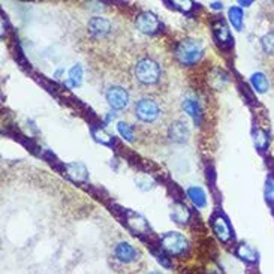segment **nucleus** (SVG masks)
<instances>
[{"mask_svg": "<svg viewBox=\"0 0 274 274\" xmlns=\"http://www.w3.org/2000/svg\"><path fill=\"white\" fill-rule=\"evenodd\" d=\"M134 75L141 86L152 87V86L159 84L160 78H162V69L156 60L150 57H142L138 60L134 68Z\"/></svg>", "mask_w": 274, "mask_h": 274, "instance_id": "obj_1", "label": "nucleus"}, {"mask_svg": "<svg viewBox=\"0 0 274 274\" xmlns=\"http://www.w3.org/2000/svg\"><path fill=\"white\" fill-rule=\"evenodd\" d=\"M204 54V46L198 39H183L176 46V59L183 66L196 65Z\"/></svg>", "mask_w": 274, "mask_h": 274, "instance_id": "obj_2", "label": "nucleus"}, {"mask_svg": "<svg viewBox=\"0 0 274 274\" xmlns=\"http://www.w3.org/2000/svg\"><path fill=\"white\" fill-rule=\"evenodd\" d=\"M160 247L171 256H180L187 251L189 243L180 232H168L160 240Z\"/></svg>", "mask_w": 274, "mask_h": 274, "instance_id": "obj_3", "label": "nucleus"}, {"mask_svg": "<svg viewBox=\"0 0 274 274\" xmlns=\"http://www.w3.org/2000/svg\"><path fill=\"white\" fill-rule=\"evenodd\" d=\"M135 115L144 123H155L160 115L159 104L153 99H141L135 105Z\"/></svg>", "mask_w": 274, "mask_h": 274, "instance_id": "obj_4", "label": "nucleus"}, {"mask_svg": "<svg viewBox=\"0 0 274 274\" xmlns=\"http://www.w3.org/2000/svg\"><path fill=\"white\" fill-rule=\"evenodd\" d=\"M105 96H107L110 107L114 110H124L129 105V93L120 86L110 87L105 93Z\"/></svg>", "mask_w": 274, "mask_h": 274, "instance_id": "obj_5", "label": "nucleus"}, {"mask_svg": "<svg viewBox=\"0 0 274 274\" xmlns=\"http://www.w3.org/2000/svg\"><path fill=\"white\" fill-rule=\"evenodd\" d=\"M115 259L121 264H132L139 258V252L129 243L121 241L114 247Z\"/></svg>", "mask_w": 274, "mask_h": 274, "instance_id": "obj_6", "label": "nucleus"}, {"mask_svg": "<svg viewBox=\"0 0 274 274\" xmlns=\"http://www.w3.org/2000/svg\"><path fill=\"white\" fill-rule=\"evenodd\" d=\"M137 27L139 32H142L145 35H153L160 29V23L155 14L142 12L137 17Z\"/></svg>", "mask_w": 274, "mask_h": 274, "instance_id": "obj_7", "label": "nucleus"}, {"mask_svg": "<svg viewBox=\"0 0 274 274\" xmlns=\"http://www.w3.org/2000/svg\"><path fill=\"white\" fill-rule=\"evenodd\" d=\"M87 27L91 36L96 39H104L111 32V23L101 17H93L91 20H89Z\"/></svg>", "mask_w": 274, "mask_h": 274, "instance_id": "obj_8", "label": "nucleus"}, {"mask_svg": "<svg viewBox=\"0 0 274 274\" xmlns=\"http://www.w3.org/2000/svg\"><path fill=\"white\" fill-rule=\"evenodd\" d=\"M211 227H213V231L216 232V235L220 238V241L228 243L229 240H231L232 232H231L228 222L225 220L223 216H220V214H214V216L211 217Z\"/></svg>", "mask_w": 274, "mask_h": 274, "instance_id": "obj_9", "label": "nucleus"}, {"mask_svg": "<svg viewBox=\"0 0 274 274\" xmlns=\"http://www.w3.org/2000/svg\"><path fill=\"white\" fill-rule=\"evenodd\" d=\"M168 135H169V138H171L174 142L183 144V142H186L187 138H189V129H187L186 123L177 120V121H172V123L169 124Z\"/></svg>", "mask_w": 274, "mask_h": 274, "instance_id": "obj_10", "label": "nucleus"}, {"mask_svg": "<svg viewBox=\"0 0 274 274\" xmlns=\"http://www.w3.org/2000/svg\"><path fill=\"white\" fill-rule=\"evenodd\" d=\"M213 32H214V36H216V41H217L220 45L227 46L232 44V38H231L229 29L222 20L217 21V23L213 26Z\"/></svg>", "mask_w": 274, "mask_h": 274, "instance_id": "obj_11", "label": "nucleus"}, {"mask_svg": "<svg viewBox=\"0 0 274 274\" xmlns=\"http://www.w3.org/2000/svg\"><path fill=\"white\" fill-rule=\"evenodd\" d=\"M183 110H184V113H187L192 117L195 124L201 123V108H200V104L195 99H186L183 102Z\"/></svg>", "mask_w": 274, "mask_h": 274, "instance_id": "obj_12", "label": "nucleus"}, {"mask_svg": "<svg viewBox=\"0 0 274 274\" xmlns=\"http://www.w3.org/2000/svg\"><path fill=\"white\" fill-rule=\"evenodd\" d=\"M171 217H172V220H174L176 223L184 225V223L189 220V217H190V211H189V208L184 206V204H182V203H176L174 207H172Z\"/></svg>", "mask_w": 274, "mask_h": 274, "instance_id": "obj_13", "label": "nucleus"}, {"mask_svg": "<svg viewBox=\"0 0 274 274\" xmlns=\"http://www.w3.org/2000/svg\"><path fill=\"white\" fill-rule=\"evenodd\" d=\"M251 83L252 86H253V89L256 91H259V93H265V91L268 90V80H267V77L262 72L253 73L251 77Z\"/></svg>", "mask_w": 274, "mask_h": 274, "instance_id": "obj_14", "label": "nucleus"}, {"mask_svg": "<svg viewBox=\"0 0 274 274\" xmlns=\"http://www.w3.org/2000/svg\"><path fill=\"white\" fill-rule=\"evenodd\" d=\"M187 195H189V198L192 200V203L196 207H201V208L206 207V193H204V190H203L201 187H190V189L187 190Z\"/></svg>", "mask_w": 274, "mask_h": 274, "instance_id": "obj_15", "label": "nucleus"}, {"mask_svg": "<svg viewBox=\"0 0 274 274\" xmlns=\"http://www.w3.org/2000/svg\"><path fill=\"white\" fill-rule=\"evenodd\" d=\"M237 255H238L241 259L247 261V262H255V261L258 259V256H256L255 251L252 249L251 246H247V244H244V243L238 246V249H237Z\"/></svg>", "mask_w": 274, "mask_h": 274, "instance_id": "obj_16", "label": "nucleus"}, {"mask_svg": "<svg viewBox=\"0 0 274 274\" xmlns=\"http://www.w3.org/2000/svg\"><path fill=\"white\" fill-rule=\"evenodd\" d=\"M229 21L237 30H241V27H243V11L240 8H235V6L229 9Z\"/></svg>", "mask_w": 274, "mask_h": 274, "instance_id": "obj_17", "label": "nucleus"}, {"mask_svg": "<svg viewBox=\"0 0 274 274\" xmlns=\"http://www.w3.org/2000/svg\"><path fill=\"white\" fill-rule=\"evenodd\" d=\"M253 139H255V145L259 148V150H264L267 145H268V135L267 132H264L262 129H256L253 132Z\"/></svg>", "mask_w": 274, "mask_h": 274, "instance_id": "obj_18", "label": "nucleus"}, {"mask_svg": "<svg viewBox=\"0 0 274 274\" xmlns=\"http://www.w3.org/2000/svg\"><path fill=\"white\" fill-rule=\"evenodd\" d=\"M69 75H70V80H69L68 86L70 87H77V86H80L81 84V77H83V69L81 66H73V68L70 69V72H69Z\"/></svg>", "mask_w": 274, "mask_h": 274, "instance_id": "obj_19", "label": "nucleus"}, {"mask_svg": "<svg viewBox=\"0 0 274 274\" xmlns=\"http://www.w3.org/2000/svg\"><path fill=\"white\" fill-rule=\"evenodd\" d=\"M117 131H118V134H120L121 137L126 138L128 141H134V131H132V128H131L128 123L120 121V123L117 124Z\"/></svg>", "mask_w": 274, "mask_h": 274, "instance_id": "obj_20", "label": "nucleus"}, {"mask_svg": "<svg viewBox=\"0 0 274 274\" xmlns=\"http://www.w3.org/2000/svg\"><path fill=\"white\" fill-rule=\"evenodd\" d=\"M93 137L101 144H111V141H113V138L110 137L102 128H94L93 129Z\"/></svg>", "mask_w": 274, "mask_h": 274, "instance_id": "obj_21", "label": "nucleus"}, {"mask_svg": "<svg viewBox=\"0 0 274 274\" xmlns=\"http://www.w3.org/2000/svg\"><path fill=\"white\" fill-rule=\"evenodd\" d=\"M261 42H262V48H264V51H265L267 54H274V32L267 33V35L261 39Z\"/></svg>", "mask_w": 274, "mask_h": 274, "instance_id": "obj_22", "label": "nucleus"}, {"mask_svg": "<svg viewBox=\"0 0 274 274\" xmlns=\"http://www.w3.org/2000/svg\"><path fill=\"white\" fill-rule=\"evenodd\" d=\"M265 198L268 203H274V177L270 176L265 184Z\"/></svg>", "mask_w": 274, "mask_h": 274, "instance_id": "obj_23", "label": "nucleus"}, {"mask_svg": "<svg viewBox=\"0 0 274 274\" xmlns=\"http://www.w3.org/2000/svg\"><path fill=\"white\" fill-rule=\"evenodd\" d=\"M211 8H213V9H222V3L214 2V3H211Z\"/></svg>", "mask_w": 274, "mask_h": 274, "instance_id": "obj_24", "label": "nucleus"}, {"mask_svg": "<svg viewBox=\"0 0 274 274\" xmlns=\"http://www.w3.org/2000/svg\"><path fill=\"white\" fill-rule=\"evenodd\" d=\"M148 274H163V273H160V271H150Z\"/></svg>", "mask_w": 274, "mask_h": 274, "instance_id": "obj_25", "label": "nucleus"}]
</instances>
